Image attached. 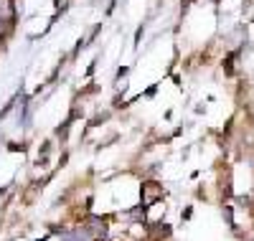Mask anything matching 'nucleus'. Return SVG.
<instances>
[{
    "label": "nucleus",
    "mask_w": 254,
    "mask_h": 241,
    "mask_svg": "<svg viewBox=\"0 0 254 241\" xmlns=\"http://www.w3.org/2000/svg\"><path fill=\"white\" fill-rule=\"evenodd\" d=\"M3 36H5V20L0 18V38H3Z\"/></svg>",
    "instance_id": "obj_1"
}]
</instances>
